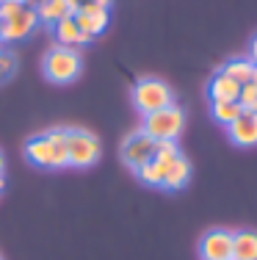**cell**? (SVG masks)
<instances>
[{
  "instance_id": "obj_29",
  "label": "cell",
  "mask_w": 257,
  "mask_h": 260,
  "mask_svg": "<svg viewBox=\"0 0 257 260\" xmlns=\"http://www.w3.org/2000/svg\"><path fill=\"white\" fill-rule=\"evenodd\" d=\"M0 260H3V257H0Z\"/></svg>"
},
{
  "instance_id": "obj_16",
  "label": "cell",
  "mask_w": 257,
  "mask_h": 260,
  "mask_svg": "<svg viewBox=\"0 0 257 260\" xmlns=\"http://www.w3.org/2000/svg\"><path fill=\"white\" fill-rule=\"evenodd\" d=\"M222 72L224 75H230L235 83H249L252 80V72H254V61L249 58V55H235V58L224 61L222 64Z\"/></svg>"
},
{
  "instance_id": "obj_26",
  "label": "cell",
  "mask_w": 257,
  "mask_h": 260,
  "mask_svg": "<svg viewBox=\"0 0 257 260\" xmlns=\"http://www.w3.org/2000/svg\"><path fill=\"white\" fill-rule=\"evenodd\" d=\"M252 83H257V64H254V72H252Z\"/></svg>"
},
{
  "instance_id": "obj_7",
  "label": "cell",
  "mask_w": 257,
  "mask_h": 260,
  "mask_svg": "<svg viewBox=\"0 0 257 260\" xmlns=\"http://www.w3.org/2000/svg\"><path fill=\"white\" fill-rule=\"evenodd\" d=\"M39 28V17H36L33 6H22L17 14H11L9 20H0V42H20L30 36Z\"/></svg>"
},
{
  "instance_id": "obj_25",
  "label": "cell",
  "mask_w": 257,
  "mask_h": 260,
  "mask_svg": "<svg viewBox=\"0 0 257 260\" xmlns=\"http://www.w3.org/2000/svg\"><path fill=\"white\" fill-rule=\"evenodd\" d=\"M11 3H20V6H28L30 0H11Z\"/></svg>"
},
{
  "instance_id": "obj_13",
  "label": "cell",
  "mask_w": 257,
  "mask_h": 260,
  "mask_svg": "<svg viewBox=\"0 0 257 260\" xmlns=\"http://www.w3.org/2000/svg\"><path fill=\"white\" fill-rule=\"evenodd\" d=\"M238 94H241V83H235L222 70L207 80V97H210V103H238Z\"/></svg>"
},
{
  "instance_id": "obj_12",
  "label": "cell",
  "mask_w": 257,
  "mask_h": 260,
  "mask_svg": "<svg viewBox=\"0 0 257 260\" xmlns=\"http://www.w3.org/2000/svg\"><path fill=\"white\" fill-rule=\"evenodd\" d=\"M33 9H36V17H39V22H45V25L53 28L56 22L66 20V17H75L78 6L72 3V0H39Z\"/></svg>"
},
{
  "instance_id": "obj_27",
  "label": "cell",
  "mask_w": 257,
  "mask_h": 260,
  "mask_svg": "<svg viewBox=\"0 0 257 260\" xmlns=\"http://www.w3.org/2000/svg\"><path fill=\"white\" fill-rule=\"evenodd\" d=\"M0 191H3V180H0Z\"/></svg>"
},
{
  "instance_id": "obj_23",
  "label": "cell",
  "mask_w": 257,
  "mask_h": 260,
  "mask_svg": "<svg viewBox=\"0 0 257 260\" xmlns=\"http://www.w3.org/2000/svg\"><path fill=\"white\" fill-rule=\"evenodd\" d=\"M249 58H252L254 64H257V34L252 36V45H249Z\"/></svg>"
},
{
  "instance_id": "obj_9",
  "label": "cell",
  "mask_w": 257,
  "mask_h": 260,
  "mask_svg": "<svg viewBox=\"0 0 257 260\" xmlns=\"http://www.w3.org/2000/svg\"><path fill=\"white\" fill-rule=\"evenodd\" d=\"M75 22H78V28H81L89 39H97V36L105 34L108 25H111V11H108V6H94V3L78 6Z\"/></svg>"
},
{
  "instance_id": "obj_8",
  "label": "cell",
  "mask_w": 257,
  "mask_h": 260,
  "mask_svg": "<svg viewBox=\"0 0 257 260\" xmlns=\"http://www.w3.org/2000/svg\"><path fill=\"white\" fill-rule=\"evenodd\" d=\"M199 257L202 260H232V230L213 227L199 238Z\"/></svg>"
},
{
  "instance_id": "obj_19",
  "label": "cell",
  "mask_w": 257,
  "mask_h": 260,
  "mask_svg": "<svg viewBox=\"0 0 257 260\" xmlns=\"http://www.w3.org/2000/svg\"><path fill=\"white\" fill-rule=\"evenodd\" d=\"M238 105L243 111H257V83H243L241 86V94H238Z\"/></svg>"
},
{
  "instance_id": "obj_22",
  "label": "cell",
  "mask_w": 257,
  "mask_h": 260,
  "mask_svg": "<svg viewBox=\"0 0 257 260\" xmlns=\"http://www.w3.org/2000/svg\"><path fill=\"white\" fill-rule=\"evenodd\" d=\"M75 6H89V3H94V6H111V0H72Z\"/></svg>"
},
{
  "instance_id": "obj_17",
  "label": "cell",
  "mask_w": 257,
  "mask_h": 260,
  "mask_svg": "<svg viewBox=\"0 0 257 260\" xmlns=\"http://www.w3.org/2000/svg\"><path fill=\"white\" fill-rule=\"evenodd\" d=\"M241 105L238 103H210V116L213 119L218 122V125H232V122L238 119V116H241Z\"/></svg>"
},
{
  "instance_id": "obj_5",
  "label": "cell",
  "mask_w": 257,
  "mask_h": 260,
  "mask_svg": "<svg viewBox=\"0 0 257 260\" xmlns=\"http://www.w3.org/2000/svg\"><path fill=\"white\" fill-rule=\"evenodd\" d=\"M66 152H69V166L75 169H91L100 160L102 147L100 139L89 130L81 127H66Z\"/></svg>"
},
{
  "instance_id": "obj_24",
  "label": "cell",
  "mask_w": 257,
  "mask_h": 260,
  "mask_svg": "<svg viewBox=\"0 0 257 260\" xmlns=\"http://www.w3.org/2000/svg\"><path fill=\"white\" fill-rule=\"evenodd\" d=\"M3 175H6V155H3V150H0V180H3Z\"/></svg>"
},
{
  "instance_id": "obj_21",
  "label": "cell",
  "mask_w": 257,
  "mask_h": 260,
  "mask_svg": "<svg viewBox=\"0 0 257 260\" xmlns=\"http://www.w3.org/2000/svg\"><path fill=\"white\" fill-rule=\"evenodd\" d=\"M14 72H17V58H14V53L0 50V83H3V80H9Z\"/></svg>"
},
{
  "instance_id": "obj_18",
  "label": "cell",
  "mask_w": 257,
  "mask_h": 260,
  "mask_svg": "<svg viewBox=\"0 0 257 260\" xmlns=\"http://www.w3.org/2000/svg\"><path fill=\"white\" fill-rule=\"evenodd\" d=\"M136 177L144 185H150V188H161L163 185V164H158V160L152 158L150 164H144L141 169H136Z\"/></svg>"
},
{
  "instance_id": "obj_4",
  "label": "cell",
  "mask_w": 257,
  "mask_h": 260,
  "mask_svg": "<svg viewBox=\"0 0 257 260\" xmlns=\"http://www.w3.org/2000/svg\"><path fill=\"white\" fill-rule=\"evenodd\" d=\"M141 130L152 141H177L180 133L186 130V111L174 103V105L155 111V114H146Z\"/></svg>"
},
{
  "instance_id": "obj_15",
  "label": "cell",
  "mask_w": 257,
  "mask_h": 260,
  "mask_svg": "<svg viewBox=\"0 0 257 260\" xmlns=\"http://www.w3.org/2000/svg\"><path fill=\"white\" fill-rule=\"evenodd\" d=\"M232 260H257V230L232 233Z\"/></svg>"
},
{
  "instance_id": "obj_20",
  "label": "cell",
  "mask_w": 257,
  "mask_h": 260,
  "mask_svg": "<svg viewBox=\"0 0 257 260\" xmlns=\"http://www.w3.org/2000/svg\"><path fill=\"white\" fill-rule=\"evenodd\" d=\"M177 155H182L180 147H177V141H155V160L169 164V160H174Z\"/></svg>"
},
{
  "instance_id": "obj_6",
  "label": "cell",
  "mask_w": 257,
  "mask_h": 260,
  "mask_svg": "<svg viewBox=\"0 0 257 260\" xmlns=\"http://www.w3.org/2000/svg\"><path fill=\"white\" fill-rule=\"evenodd\" d=\"M119 155H122V164H125L127 169L136 172L155 158V141L138 127V130H133L130 136H125V141H122V147H119Z\"/></svg>"
},
{
  "instance_id": "obj_11",
  "label": "cell",
  "mask_w": 257,
  "mask_h": 260,
  "mask_svg": "<svg viewBox=\"0 0 257 260\" xmlns=\"http://www.w3.org/2000/svg\"><path fill=\"white\" fill-rule=\"evenodd\" d=\"M161 164V160H158ZM188 180H191V160L186 155H177L174 160H169V164H163V185L161 188L166 191H180L186 188Z\"/></svg>"
},
{
  "instance_id": "obj_14",
  "label": "cell",
  "mask_w": 257,
  "mask_h": 260,
  "mask_svg": "<svg viewBox=\"0 0 257 260\" xmlns=\"http://www.w3.org/2000/svg\"><path fill=\"white\" fill-rule=\"evenodd\" d=\"M53 34H56V42L58 45H64V47H75V50H81V47L89 45V36L83 34L81 28H78V22H75V17H66V20H61L53 25Z\"/></svg>"
},
{
  "instance_id": "obj_28",
  "label": "cell",
  "mask_w": 257,
  "mask_h": 260,
  "mask_svg": "<svg viewBox=\"0 0 257 260\" xmlns=\"http://www.w3.org/2000/svg\"><path fill=\"white\" fill-rule=\"evenodd\" d=\"M0 3H3V0H0Z\"/></svg>"
},
{
  "instance_id": "obj_10",
  "label": "cell",
  "mask_w": 257,
  "mask_h": 260,
  "mask_svg": "<svg viewBox=\"0 0 257 260\" xmlns=\"http://www.w3.org/2000/svg\"><path fill=\"white\" fill-rule=\"evenodd\" d=\"M227 136L235 147H257V111H241L232 125H227Z\"/></svg>"
},
{
  "instance_id": "obj_2",
  "label": "cell",
  "mask_w": 257,
  "mask_h": 260,
  "mask_svg": "<svg viewBox=\"0 0 257 260\" xmlns=\"http://www.w3.org/2000/svg\"><path fill=\"white\" fill-rule=\"evenodd\" d=\"M83 72V55L75 47L53 45L42 58V75L56 86H66L72 80H78Z\"/></svg>"
},
{
  "instance_id": "obj_3",
  "label": "cell",
  "mask_w": 257,
  "mask_h": 260,
  "mask_svg": "<svg viewBox=\"0 0 257 260\" xmlns=\"http://www.w3.org/2000/svg\"><path fill=\"white\" fill-rule=\"evenodd\" d=\"M130 100H133V108L138 111L141 116L146 114H155V111L166 108V105H174V89L161 78H138L130 89Z\"/></svg>"
},
{
  "instance_id": "obj_1",
  "label": "cell",
  "mask_w": 257,
  "mask_h": 260,
  "mask_svg": "<svg viewBox=\"0 0 257 260\" xmlns=\"http://www.w3.org/2000/svg\"><path fill=\"white\" fill-rule=\"evenodd\" d=\"M25 158L36 169H66L69 152H66V127H56L39 133L25 141Z\"/></svg>"
}]
</instances>
